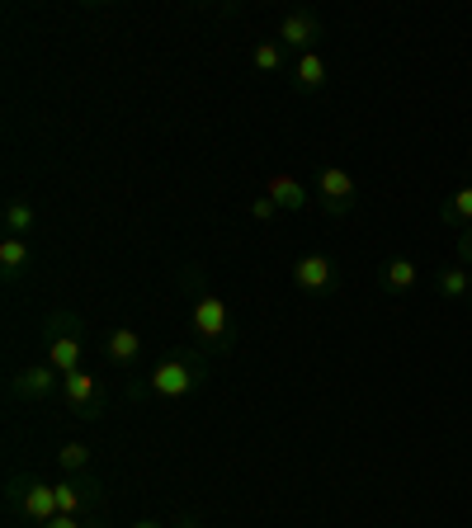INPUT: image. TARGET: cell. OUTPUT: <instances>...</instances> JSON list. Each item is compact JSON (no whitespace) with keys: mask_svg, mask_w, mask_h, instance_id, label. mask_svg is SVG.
Listing matches in <instances>:
<instances>
[{"mask_svg":"<svg viewBox=\"0 0 472 528\" xmlns=\"http://www.w3.org/2000/svg\"><path fill=\"white\" fill-rule=\"evenodd\" d=\"M293 85H298V90H321V85H326V57H321V52H303V57L293 62Z\"/></svg>","mask_w":472,"mask_h":528,"instance_id":"12","label":"cell"},{"mask_svg":"<svg viewBox=\"0 0 472 528\" xmlns=\"http://www.w3.org/2000/svg\"><path fill=\"white\" fill-rule=\"evenodd\" d=\"M62 401H67L71 415L90 420V415L100 411V387H95V378H90L85 368H76V373H67V378H62Z\"/></svg>","mask_w":472,"mask_h":528,"instance_id":"6","label":"cell"},{"mask_svg":"<svg viewBox=\"0 0 472 528\" xmlns=\"http://www.w3.org/2000/svg\"><path fill=\"white\" fill-rule=\"evenodd\" d=\"M416 279H421V269H416V260H406V255H392V260L383 264V283H388L392 293L416 288Z\"/></svg>","mask_w":472,"mask_h":528,"instance_id":"15","label":"cell"},{"mask_svg":"<svg viewBox=\"0 0 472 528\" xmlns=\"http://www.w3.org/2000/svg\"><path fill=\"white\" fill-rule=\"evenodd\" d=\"M133 528H161V524H156V519H137Z\"/></svg>","mask_w":472,"mask_h":528,"instance_id":"23","label":"cell"},{"mask_svg":"<svg viewBox=\"0 0 472 528\" xmlns=\"http://www.w3.org/2000/svg\"><path fill=\"white\" fill-rule=\"evenodd\" d=\"M435 288L449 297V302L468 297L472 293V269H468V264H444V269H439V279H435Z\"/></svg>","mask_w":472,"mask_h":528,"instance_id":"13","label":"cell"},{"mask_svg":"<svg viewBox=\"0 0 472 528\" xmlns=\"http://www.w3.org/2000/svg\"><path fill=\"white\" fill-rule=\"evenodd\" d=\"M458 264L472 269V227H463V236H458Z\"/></svg>","mask_w":472,"mask_h":528,"instance_id":"21","label":"cell"},{"mask_svg":"<svg viewBox=\"0 0 472 528\" xmlns=\"http://www.w3.org/2000/svg\"><path fill=\"white\" fill-rule=\"evenodd\" d=\"M199 387V368L189 359H161L147 373V392L152 396H166V401H180V396H189Z\"/></svg>","mask_w":472,"mask_h":528,"instance_id":"4","label":"cell"},{"mask_svg":"<svg viewBox=\"0 0 472 528\" xmlns=\"http://www.w3.org/2000/svg\"><path fill=\"white\" fill-rule=\"evenodd\" d=\"M255 71H284V43H255Z\"/></svg>","mask_w":472,"mask_h":528,"instance_id":"19","label":"cell"},{"mask_svg":"<svg viewBox=\"0 0 472 528\" xmlns=\"http://www.w3.org/2000/svg\"><path fill=\"white\" fill-rule=\"evenodd\" d=\"M274 213H279V203H274L270 194H255L251 198V217H255V222H270Z\"/></svg>","mask_w":472,"mask_h":528,"instance_id":"20","label":"cell"},{"mask_svg":"<svg viewBox=\"0 0 472 528\" xmlns=\"http://www.w3.org/2000/svg\"><path fill=\"white\" fill-rule=\"evenodd\" d=\"M317 194L326 203V213H350L354 208V180L350 170H340V165H326L317 175Z\"/></svg>","mask_w":472,"mask_h":528,"instance_id":"7","label":"cell"},{"mask_svg":"<svg viewBox=\"0 0 472 528\" xmlns=\"http://www.w3.org/2000/svg\"><path fill=\"white\" fill-rule=\"evenodd\" d=\"M0 222H5V236H19V241H24V236H29V231L38 227V213L29 208V203H24V198H10V203H5V217H0Z\"/></svg>","mask_w":472,"mask_h":528,"instance_id":"14","label":"cell"},{"mask_svg":"<svg viewBox=\"0 0 472 528\" xmlns=\"http://www.w3.org/2000/svg\"><path fill=\"white\" fill-rule=\"evenodd\" d=\"M137 354H142V335H137V330L118 326V330H109V335H104V359H109V363L128 368Z\"/></svg>","mask_w":472,"mask_h":528,"instance_id":"10","label":"cell"},{"mask_svg":"<svg viewBox=\"0 0 472 528\" xmlns=\"http://www.w3.org/2000/svg\"><path fill=\"white\" fill-rule=\"evenodd\" d=\"M260 194H270L274 203L284 208V213H298V208H307V189H303L298 180H293V175H270Z\"/></svg>","mask_w":472,"mask_h":528,"instance_id":"11","label":"cell"},{"mask_svg":"<svg viewBox=\"0 0 472 528\" xmlns=\"http://www.w3.org/2000/svg\"><path fill=\"white\" fill-rule=\"evenodd\" d=\"M10 505H15L24 519L34 528H43V524H52L57 519V486H48V481H34L29 477V486L24 481H15V491H10Z\"/></svg>","mask_w":472,"mask_h":528,"instance_id":"3","label":"cell"},{"mask_svg":"<svg viewBox=\"0 0 472 528\" xmlns=\"http://www.w3.org/2000/svg\"><path fill=\"white\" fill-rule=\"evenodd\" d=\"M194 335H199L203 345H213V349H227L232 345V307L222 302L218 293H203L199 302H194Z\"/></svg>","mask_w":472,"mask_h":528,"instance_id":"2","label":"cell"},{"mask_svg":"<svg viewBox=\"0 0 472 528\" xmlns=\"http://www.w3.org/2000/svg\"><path fill=\"white\" fill-rule=\"evenodd\" d=\"M48 363L67 378L81 368V316L71 312H57L52 316V330H48Z\"/></svg>","mask_w":472,"mask_h":528,"instance_id":"1","label":"cell"},{"mask_svg":"<svg viewBox=\"0 0 472 528\" xmlns=\"http://www.w3.org/2000/svg\"><path fill=\"white\" fill-rule=\"evenodd\" d=\"M439 217H444L449 227H454V222H472V184H458L454 198L439 208Z\"/></svg>","mask_w":472,"mask_h":528,"instance_id":"17","label":"cell"},{"mask_svg":"<svg viewBox=\"0 0 472 528\" xmlns=\"http://www.w3.org/2000/svg\"><path fill=\"white\" fill-rule=\"evenodd\" d=\"M57 467H62V472H85V467H90V448L85 444H76V439H71V444H62L57 448Z\"/></svg>","mask_w":472,"mask_h":528,"instance_id":"18","label":"cell"},{"mask_svg":"<svg viewBox=\"0 0 472 528\" xmlns=\"http://www.w3.org/2000/svg\"><path fill=\"white\" fill-rule=\"evenodd\" d=\"M321 38V19L317 15H307V10H293V15L279 19V43L284 48H303L312 52V43Z\"/></svg>","mask_w":472,"mask_h":528,"instance_id":"9","label":"cell"},{"mask_svg":"<svg viewBox=\"0 0 472 528\" xmlns=\"http://www.w3.org/2000/svg\"><path fill=\"white\" fill-rule=\"evenodd\" d=\"M175 528H199V524H194V519H185V524H175Z\"/></svg>","mask_w":472,"mask_h":528,"instance_id":"24","label":"cell"},{"mask_svg":"<svg viewBox=\"0 0 472 528\" xmlns=\"http://www.w3.org/2000/svg\"><path fill=\"white\" fill-rule=\"evenodd\" d=\"M43 528H85V519H76V514H57V519L43 524Z\"/></svg>","mask_w":472,"mask_h":528,"instance_id":"22","label":"cell"},{"mask_svg":"<svg viewBox=\"0 0 472 528\" xmlns=\"http://www.w3.org/2000/svg\"><path fill=\"white\" fill-rule=\"evenodd\" d=\"M293 283H298L303 293L336 288V264H331V255H303V260L293 264Z\"/></svg>","mask_w":472,"mask_h":528,"instance_id":"8","label":"cell"},{"mask_svg":"<svg viewBox=\"0 0 472 528\" xmlns=\"http://www.w3.org/2000/svg\"><path fill=\"white\" fill-rule=\"evenodd\" d=\"M15 396H24V401H48L52 392H62V373L52 368V363H29V368H19L15 373Z\"/></svg>","mask_w":472,"mask_h":528,"instance_id":"5","label":"cell"},{"mask_svg":"<svg viewBox=\"0 0 472 528\" xmlns=\"http://www.w3.org/2000/svg\"><path fill=\"white\" fill-rule=\"evenodd\" d=\"M24 264H29V241L5 236V241H0V269H5V279H19V274H24Z\"/></svg>","mask_w":472,"mask_h":528,"instance_id":"16","label":"cell"}]
</instances>
